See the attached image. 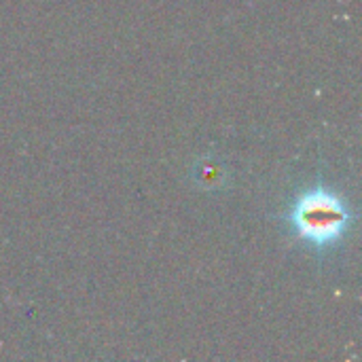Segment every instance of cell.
I'll use <instances>...</instances> for the list:
<instances>
[{
	"mask_svg": "<svg viewBox=\"0 0 362 362\" xmlns=\"http://www.w3.org/2000/svg\"><path fill=\"white\" fill-rule=\"evenodd\" d=\"M348 221L350 216L341 199L327 191L303 195L293 210V225L299 235L318 246L335 242L344 233Z\"/></svg>",
	"mask_w": 362,
	"mask_h": 362,
	"instance_id": "cell-1",
	"label": "cell"
}]
</instances>
